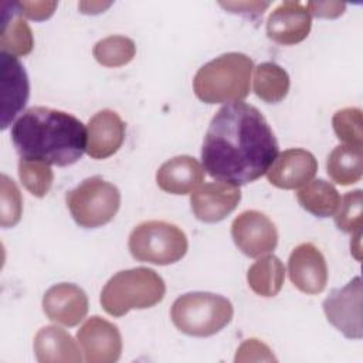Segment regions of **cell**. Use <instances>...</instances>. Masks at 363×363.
Returning <instances> with one entry per match:
<instances>
[{
	"label": "cell",
	"instance_id": "4",
	"mask_svg": "<svg viewBox=\"0 0 363 363\" xmlns=\"http://www.w3.org/2000/svg\"><path fill=\"white\" fill-rule=\"evenodd\" d=\"M164 294L163 278L150 268L138 267L111 277L102 288L99 301L108 315L121 318L132 309H147L157 305Z\"/></svg>",
	"mask_w": 363,
	"mask_h": 363
},
{
	"label": "cell",
	"instance_id": "30",
	"mask_svg": "<svg viewBox=\"0 0 363 363\" xmlns=\"http://www.w3.org/2000/svg\"><path fill=\"white\" fill-rule=\"evenodd\" d=\"M235 362H272L277 360L271 349L258 339H247L237 349Z\"/></svg>",
	"mask_w": 363,
	"mask_h": 363
},
{
	"label": "cell",
	"instance_id": "11",
	"mask_svg": "<svg viewBox=\"0 0 363 363\" xmlns=\"http://www.w3.org/2000/svg\"><path fill=\"white\" fill-rule=\"evenodd\" d=\"M289 279L306 295L320 294L328 284V267L323 254L311 242L295 247L288 259Z\"/></svg>",
	"mask_w": 363,
	"mask_h": 363
},
{
	"label": "cell",
	"instance_id": "7",
	"mask_svg": "<svg viewBox=\"0 0 363 363\" xmlns=\"http://www.w3.org/2000/svg\"><path fill=\"white\" fill-rule=\"evenodd\" d=\"M65 201L79 227L98 228L108 224L116 216L121 207V191L101 176H94L69 190Z\"/></svg>",
	"mask_w": 363,
	"mask_h": 363
},
{
	"label": "cell",
	"instance_id": "19",
	"mask_svg": "<svg viewBox=\"0 0 363 363\" xmlns=\"http://www.w3.org/2000/svg\"><path fill=\"white\" fill-rule=\"evenodd\" d=\"M34 353L40 363H79V349L72 336L62 328L50 325L34 336Z\"/></svg>",
	"mask_w": 363,
	"mask_h": 363
},
{
	"label": "cell",
	"instance_id": "1",
	"mask_svg": "<svg viewBox=\"0 0 363 363\" xmlns=\"http://www.w3.org/2000/svg\"><path fill=\"white\" fill-rule=\"evenodd\" d=\"M278 156V142L264 115L245 102L227 104L213 116L201 162L216 180L233 186L255 182Z\"/></svg>",
	"mask_w": 363,
	"mask_h": 363
},
{
	"label": "cell",
	"instance_id": "28",
	"mask_svg": "<svg viewBox=\"0 0 363 363\" xmlns=\"http://www.w3.org/2000/svg\"><path fill=\"white\" fill-rule=\"evenodd\" d=\"M362 190H353L343 196L335 213V223L339 230L352 235L362 234Z\"/></svg>",
	"mask_w": 363,
	"mask_h": 363
},
{
	"label": "cell",
	"instance_id": "12",
	"mask_svg": "<svg viewBox=\"0 0 363 363\" xmlns=\"http://www.w3.org/2000/svg\"><path fill=\"white\" fill-rule=\"evenodd\" d=\"M241 200V190L223 182L203 184L190 196V207L197 220L218 223L231 214Z\"/></svg>",
	"mask_w": 363,
	"mask_h": 363
},
{
	"label": "cell",
	"instance_id": "20",
	"mask_svg": "<svg viewBox=\"0 0 363 363\" xmlns=\"http://www.w3.org/2000/svg\"><path fill=\"white\" fill-rule=\"evenodd\" d=\"M34 37L30 26L21 18L16 3H4L0 34L1 52L24 57L33 51Z\"/></svg>",
	"mask_w": 363,
	"mask_h": 363
},
{
	"label": "cell",
	"instance_id": "5",
	"mask_svg": "<svg viewBox=\"0 0 363 363\" xmlns=\"http://www.w3.org/2000/svg\"><path fill=\"white\" fill-rule=\"evenodd\" d=\"M233 303L211 292H187L170 309L173 325L184 335L207 337L223 330L233 319Z\"/></svg>",
	"mask_w": 363,
	"mask_h": 363
},
{
	"label": "cell",
	"instance_id": "27",
	"mask_svg": "<svg viewBox=\"0 0 363 363\" xmlns=\"http://www.w3.org/2000/svg\"><path fill=\"white\" fill-rule=\"evenodd\" d=\"M332 126L336 138L343 145L362 147L363 145V122L362 109L343 108L337 111L332 118Z\"/></svg>",
	"mask_w": 363,
	"mask_h": 363
},
{
	"label": "cell",
	"instance_id": "24",
	"mask_svg": "<svg viewBox=\"0 0 363 363\" xmlns=\"http://www.w3.org/2000/svg\"><path fill=\"white\" fill-rule=\"evenodd\" d=\"M288 72L275 62H262L254 71V92L267 104L281 102L289 91Z\"/></svg>",
	"mask_w": 363,
	"mask_h": 363
},
{
	"label": "cell",
	"instance_id": "29",
	"mask_svg": "<svg viewBox=\"0 0 363 363\" xmlns=\"http://www.w3.org/2000/svg\"><path fill=\"white\" fill-rule=\"evenodd\" d=\"M1 201H0V225L3 228L14 227L23 214V199L17 184L7 176L1 174Z\"/></svg>",
	"mask_w": 363,
	"mask_h": 363
},
{
	"label": "cell",
	"instance_id": "16",
	"mask_svg": "<svg viewBox=\"0 0 363 363\" xmlns=\"http://www.w3.org/2000/svg\"><path fill=\"white\" fill-rule=\"evenodd\" d=\"M312 20L305 4L284 1L277 6L267 20V35L282 45H295L303 41L311 31Z\"/></svg>",
	"mask_w": 363,
	"mask_h": 363
},
{
	"label": "cell",
	"instance_id": "15",
	"mask_svg": "<svg viewBox=\"0 0 363 363\" xmlns=\"http://www.w3.org/2000/svg\"><path fill=\"white\" fill-rule=\"evenodd\" d=\"M43 311L55 323L77 326L88 313V296L75 284H55L43 296Z\"/></svg>",
	"mask_w": 363,
	"mask_h": 363
},
{
	"label": "cell",
	"instance_id": "22",
	"mask_svg": "<svg viewBox=\"0 0 363 363\" xmlns=\"http://www.w3.org/2000/svg\"><path fill=\"white\" fill-rule=\"evenodd\" d=\"M285 279L282 261L275 255H264L257 259L247 272L248 286L259 296L271 298L279 294Z\"/></svg>",
	"mask_w": 363,
	"mask_h": 363
},
{
	"label": "cell",
	"instance_id": "8",
	"mask_svg": "<svg viewBox=\"0 0 363 363\" xmlns=\"http://www.w3.org/2000/svg\"><path fill=\"white\" fill-rule=\"evenodd\" d=\"M323 312L330 325L349 339H362V281L354 277L345 286L332 289L323 301Z\"/></svg>",
	"mask_w": 363,
	"mask_h": 363
},
{
	"label": "cell",
	"instance_id": "34",
	"mask_svg": "<svg viewBox=\"0 0 363 363\" xmlns=\"http://www.w3.org/2000/svg\"><path fill=\"white\" fill-rule=\"evenodd\" d=\"M111 3H101V1H82L78 4L81 13L84 14H98L108 9Z\"/></svg>",
	"mask_w": 363,
	"mask_h": 363
},
{
	"label": "cell",
	"instance_id": "13",
	"mask_svg": "<svg viewBox=\"0 0 363 363\" xmlns=\"http://www.w3.org/2000/svg\"><path fill=\"white\" fill-rule=\"evenodd\" d=\"M1 74V129L23 111L28 101L30 84L27 72L17 57L0 52Z\"/></svg>",
	"mask_w": 363,
	"mask_h": 363
},
{
	"label": "cell",
	"instance_id": "31",
	"mask_svg": "<svg viewBox=\"0 0 363 363\" xmlns=\"http://www.w3.org/2000/svg\"><path fill=\"white\" fill-rule=\"evenodd\" d=\"M18 13L27 18L43 21L52 16L57 9V1H17Z\"/></svg>",
	"mask_w": 363,
	"mask_h": 363
},
{
	"label": "cell",
	"instance_id": "3",
	"mask_svg": "<svg viewBox=\"0 0 363 363\" xmlns=\"http://www.w3.org/2000/svg\"><path fill=\"white\" fill-rule=\"evenodd\" d=\"M252 60L242 52H225L206 62L194 75L193 89L204 104H235L250 94Z\"/></svg>",
	"mask_w": 363,
	"mask_h": 363
},
{
	"label": "cell",
	"instance_id": "33",
	"mask_svg": "<svg viewBox=\"0 0 363 363\" xmlns=\"http://www.w3.org/2000/svg\"><path fill=\"white\" fill-rule=\"evenodd\" d=\"M220 6L230 10L231 13H240V14H245V16H250V17H258V16H262L264 10L269 6V3H259V1L223 3L221 1Z\"/></svg>",
	"mask_w": 363,
	"mask_h": 363
},
{
	"label": "cell",
	"instance_id": "23",
	"mask_svg": "<svg viewBox=\"0 0 363 363\" xmlns=\"http://www.w3.org/2000/svg\"><path fill=\"white\" fill-rule=\"evenodd\" d=\"M362 147L339 145L328 156L326 172L335 183L340 186H349L357 183L362 179Z\"/></svg>",
	"mask_w": 363,
	"mask_h": 363
},
{
	"label": "cell",
	"instance_id": "21",
	"mask_svg": "<svg viewBox=\"0 0 363 363\" xmlns=\"http://www.w3.org/2000/svg\"><path fill=\"white\" fill-rule=\"evenodd\" d=\"M296 200L303 210L313 214L315 217H330L339 208L340 204V194L336 187L323 180L316 179L298 190Z\"/></svg>",
	"mask_w": 363,
	"mask_h": 363
},
{
	"label": "cell",
	"instance_id": "2",
	"mask_svg": "<svg viewBox=\"0 0 363 363\" xmlns=\"http://www.w3.org/2000/svg\"><path fill=\"white\" fill-rule=\"evenodd\" d=\"M11 140L21 159L64 167L78 162L85 152L86 129L68 112L33 106L13 123Z\"/></svg>",
	"mask_w": 363,
	"mask_h": 363
},
{
	"label": "cell",
	"instance_id": "9",
	"mask_svg": "<svg viewBox=\"0 0 363 363\" xmlns=\"http://www.w3.org/2000/svg\"><path fill=\"white\" fill-rule=\"evenodd\" d=\"M231 237L238 250L250 258L269 254L278 244V231L268 216L258 210H245L231 224Z\"/></svg>",
	"mask_w": 363,
	"mask_h": 363
},
{
	"label": "cell",
	"instance_id": "14",
	"mask_svg": "<svg viewBox=\"0 0 363 363\" xmlns=\"http://www.w3.org/2000/svg\"><path fill=\"white\" fill-rule=\"evenodd\" d=\"M318 172L315 156L301 147L286 149L278 155L267 172L268 182L284 190H295L309 183Z\"/></svg>",
	"mask_w": 363,
	"mask_h": 363
},
{
	"label": "cell",
	"instance_id": "18",
	"mask_svg": "<svg viewBox=\"0 0 363 363\" xmlns=\"http://www.w3.org/2000/svg\"><path fill=\"white\" fill-rule=\"evenodd\" d=\"M204 167L191 156L182 155L164 162L156 172L157 186L170 194H189L204 180Z\"/></svg>",
	"mask_w": 363,
	"mask_h": 363
},
{
	"label": "cell",
	"instance_id": "6",
	"mask_svg": "<svg viewBox=\"0 0 363 363\" xmlns=\"http://www.w3.org/2000/svg\"><path fill=\"white\" fill-rule=\"evenodd\" d=\"M128 248L138 261L170 265L186 255L189 241L184 231L177 225L162 220H149L132 230Z\"/></svg>",
	"mask_w": 363,
	"mask_h": 363
},
{
	"label": "cell",
	"instance_id": "10",
	"mask_svg": "<svg viewBox=\"0 0 363 363\" xmlns=\"http://www.w3.org/2000/svg\"><path fill=\"white\" fill-rule=\"evenodd\" d=\"M77 340L86 363H113L122 354V336L116 325L95 315L77 332Z\"/></svg>",
	"mask_w": 363,
	"mask_h": 363
},
{
	"label": "cell",
	"instance_id": "25",
	"mask_svg": "<svg viewBox=\"0 0 363 363\" xmlns=\"http://www.w3.org/2000/svg\"><path fill=\"white\" fill-rule=\"evenodd\" d=\"M95 60L108 68L123 67L130 62L136 54L133 40L125 35H109L99 40L92 50Z\"/></svg>",
	"mask_w": 363,
	"mask_h": 363
},
{
	"label": "cell",
	"instance_id": "17",
	"mask_svg": "<svg viewBox=\"0 0 363 363\" xmlns=\"http://www.w3.org/2000/svg\"><path fill=\"white\" fill-rule=\"evenodd\" d=\"M126 125L111 109L96 112L86 125V149L92 159H106L115 155L125 140Z\"/></svg>",
	"mask_w": 363,
	"mask_h": 363
},
{
	"label": "cell",
	"instance_id": "32",
	"mask_svg": "<svg viewBox=\"0 0 363 363\" xmlns=\"http://www.w3.org/2000/svg\"><path fill=\"white\" fill-rule=\"evenodd\" d=\"M309 14L320 18H336L346 10L345 3L339 1H309L305 4Z\"/></svg>",
	"mask_w": 363,
	"mask_h": 363
},
{
	"label": "cell",
	"instance_id": "26",
	"mask_svg": "<svg viewBox=\"0 0 363 363\" xmlns=\"http://www.w3.org/2000/svg\"><path fill=\"white\" fill-rule=\"evenodd\" d=\"M18 177L26 190L35 197H44L54 182V173L50 164L28 159L18 160Z\"/></svg>",
	"mask_w": 363,
	"mask_h": 363
}]
</instances>
